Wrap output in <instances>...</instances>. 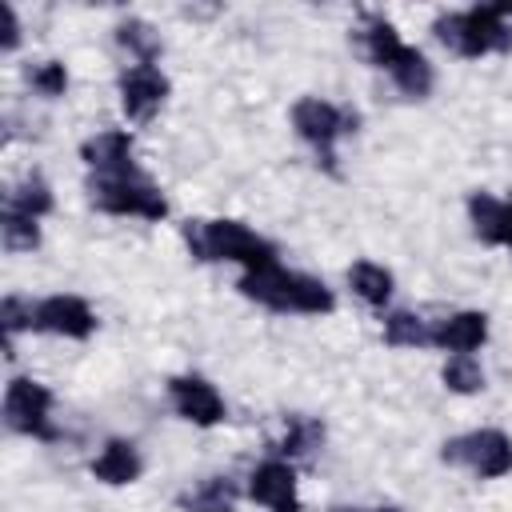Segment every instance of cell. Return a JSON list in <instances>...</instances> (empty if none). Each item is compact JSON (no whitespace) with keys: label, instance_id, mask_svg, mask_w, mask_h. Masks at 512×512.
<instances>
[{"label":"cell","instance_id":"obj_1","mask_svg":"<svg viewBox=\"0 0 512 512\" xmlns=\"http://www.w3.org/2000/svg\"><path fill=\"white\" fill-rule=\"evenodd\" d=\"M436 40L468 60H480L488 52H508L512 48V0L504 4H476L468 12H444L432 24Z\"/></svg>","mask_w":512,"mask_h":512},{"label":"cell","instance_id":"obj_2","mask_svg":"<svg viewBox=\"0 0 512 512\" xmlns=\"http://www.w3.org/2000/svg\"><path fill=\"white\" fill-rule=\"evenodd\" d=\"M240 292L264 308H276V312H304V316H320V312H332L336 308V296L324 280L316 276H304V272H288L280 264H268V268H252L240 276Z\"/></svg>","mask_w":512,"mask_h":512},{"label":"cell","instance_id":"obj_3","mask_svg":"<svg viewBox=\"0 0 512 512\" xmlns=\"http://www.w3.org/2000/svg\"><path fill=\"white\" fill-rule=\"evenodd\" d=\"M184 244L196 260H228V264H240L244 272L276 264V248L252 228H244L240 220H188Z\"/></svg>","mask_w":512,"mask_h":512},{"label":"cell","instance_id":"obj_4","mask_svg":"<svg viewBox=\"0 0 512 512\" xmlns=\"http://www.w3.org/2000/svg\"><path fill=\"white\" fill-rule=\"evenodd\" d=\"M88 200L100 212H112V216H140V220H164L168 216L164 192L152 180H144L140 172H128V176H92L88 180Z\"/></svg>","mask_w":512,"mask_h":512},{"label":"cell","instance_id":"obj_5","mask_svg":"<svg viewBox=\"0 0 512 512\" xmlns=\"http://www.w3.org/2000/svg\"><path fill=\"white\" fill-rule=\"evenodd\" d=\"M292 128H296V136H300L304 144L316 148V156L324 160V168H332V164H336V152H332V148H336V140H340L344 132H356V116H352L348 108L332 104V100L304 96V100L292 104Z\"/></svg>","mask_w":512,"mask_h":512},{"label":"cell","instance_id":"obj_6","mask_svg":"<svg viewBox=\"0 0 512 512\" xmlns=\"http://www.w3.org/2000/svg\"><path fill=\"white\" fill-rule=\"evenodd\" d=\"M440 460L444 464H464L480 480H496V476H508L512 472V440L500 428H476L468 436L444 440Z\"/></svg>","mask_w":512,"mask_h":512},{"label":"cell","instance_id":"obj_7","mask_svg":"<svg viewBox=\"0 0 512 512\" xmlns=\"http://www.w3.org/2000/svg\"><path fill=\"white\" fill-rule=\"evenodd\" d=\"M4 424L20 436L56 440L52 428V392L32 376H12L4 388Z\"/></svg>","mask_w":512,"mask_h":512},{"label":"cell","instance_id":"obj_8","mask_svg":"<svg viewBox=\"0 0 512 512\" xmlns=\"http://www.w3.org/2000/svg\"><path fill=\"white\" fill-rule=\"evenodd\" d=\"M164 96H168V76L156 64H132L120 72V108L128 120H136V124L152 120L160 112Z\"/></svg>","mask_w":512,"mask_h":512},{"label":"cell","instance_id":"obj_9","mask_svg":"<svg viewBox=\"0 0 512 512\" xmlns=\"http://www.w3.org/2000/svg\"><path fill=\"white\" fill-rule=\"evenodd\" d=\"M168 400L176 416H184L196 428H212L224 420V400L204 376H172L168 380Z\"/></svg>","mask_w":512,"mask_h":512},{"label":"cell","instance_id":"obj_10","mask_svg":"<svg viewBox=\"0 0 512 512\" xmlns=\"http://www.w3.org/2000/svg\"><path fill=\"white\" fill-rule=\"evenodd\" d=\"M36 332H52L64 340H88L96 332V312L80 296H48L36 304Z\"/></svg>","mask_w":512,"mask_h":512},{"label":"cell","instance_id":"obj_11","mask_svg":"<svg viewBox=\"0 0 512 512\" xmlns=\"http://www.w3.org/2000/svg\"><path fill=\"white\" fill-rule=\"evenodd\" d=\"M248 496L264 504L268 512H300V492H296V472L288 460H264L248 476Z\"/></svg>","mask_w":512,"mask_h":512},{"label":"cell","instance_id":"obj_12","mask_svg":"<svg viewBox=\"0 0 512 512\" xmlns=\"http://www.w3.org/2000/svg\"><path fill=\"white\" fill-rule=\"evenodd\" d=\"M80 160L96 176H128V172H136V164H132V136L124 128H104V132L88 136L80 144Z\"/></svg>","mask_w":512,"mask_h":512},{"label":"cell","instance_id":"obj_13","mask_svg":"<svg viewBox=\"0 0 512 512\" xmlns=\"http://www.w3.org/2000/svg\"><path fill=\"white\" fill-rule=\"evenodd\" d=\"M488 340V316L484 312H452L432 328V344L456 356H472Z\"/></svg>","mask_w":512,"mask_h":512},{"label":"cell","instance_id":"obj_14","mask_svg":"<svg viewBox=\"0 0 512 512\" xmlns=\"http://www.w3.org/2000/svg\"><path fill=\"white\" fill-rule=\"evenodd\" d=\"M468 220H472V232L484 244L512 248V204L508 200H496L488 192H472L468 196Z\"/></svg>","mask_w":512,"mask_h":512},{"label":"cell","instance_id":"obj_15","mask_svg":"<svg viewBox=\"0 0 512 512\" xmlns=\"http://www.w3.org/2000/svg\"><path fill=\"white\" fill-rule=\"evenodd\" d=\"M356 40H360V52L368 56V64H376V68H384V72H388V68L396 64V56L408 48V44L400 40L396 24H392V20H384V16H376V12H368V16H364V24H360Z\"/></svg>","mask_w":512,"mask_h":512},{"label":"cell","instance_id":"obj_16","mask_svg":"<svg viewBox=\"0 0 512 512\" xmlns=\"http://www.w3.org/2000/svg\"><path fill=\"white\" fill-rule=\"evenodd\" d=\"M320 444H324V424L296 412V416H284V428L272 440V452L292 464V460H312Z\"/></svg>","mask_w":512,"mask_h":512},{"label":"cell","instance_id":"obj_17","mask_svg":"<svg viewBox=\"0 0 512 512\" xmlns=\"http://www.w3.org/2000/svg\"><path fill=\"white\" fill-rule=\"evenodd\" d=\"M140 472H144V460H140V452H136L132 440H108L100 448V456L92 460V476L100 484H112V488L140 480Z\"/></svg>","mask_w":512,"mask_h":512},{"label":"cell","instance_id":"obj_18","mask_svg":"<svg viewBox=\"0 0 512 512\" xmlns=\"http://www.w3.org/2000/svg\"><path fill=\"white\" fill-rule=\"evenodd\" d=\"M184 512H236V484L228 476H208L176 500Z\"/></svg>","mask_w":512,"mask_h":512},{"label":"cell","instance_id":"obj_19","mask_svg":"<svg viewBox=\"0 0 512 512\" xmlns=\"http://www.w3.org/2000/svg\"><path fill=\"white\" fill-rule=\"evenodd\" d=\"M388 76L396 80V88L404 92V96H412V100H424L428 92H432V64H428V56L420 52V48H404L400 56H396V64L388 68Z\"/></svg>","mask_w":512,"mask_h":512},{"label":"cell","instance_id":"obj_20","mask_svg":"<svg viewBox=\"0 0 512 512\" xmlns=\"http://www.w3.org/2000/svg\"><path fill=\"white\" fill-rule=\"evenodd\" d=\"M348 284H352V292H356L364 304H372V308H384V304L392 300V288H396L392 272H388L384 264H372V260H356V264L348 268Z\"/></svg>","mask_w":512,"mask_h":512},{"label":"cell","instance_id":"obj_21","mask_svg":"<svg viewBox=\"0 0 512 512\" xmlns=\"http://www.w3.org/2000/svg\"><path fill=\"white\" fill-rule=\"evenodd\" d=\"M52 184L40 176V172H28L20 184H12V192H8V204L4 208H12V212H24V216H32V220H40V216H48L52 212Z\"/></svg>","mask_w":512,"mask_h":512},{"label":"cell","instance_id":"obj_22","mask_svg":"<svg viewBox=\"0 0 512 512\" xmlns=\"http://www.w3.org/2000/svg\"><path fill=\"white\" fill-rule=\"evenodd\" d=\"M384 344H392V348H420V344H432V328L424 324V316L400 308V312L384 316Z\"/></svg>","mask_w":512,"mask_h":512},{"label":"cell","instance_id":"obj_23","mask_svg":"<svg viewBox=\"0 0 512 512\" xmlns=\"http://www.w3.org/2000/svg\"><path fill=\"white\" fill-rule=\"evenodd\" d=\"M116 40L124 52L136 56V64H156L160 60V32L148 20H124L116 28Z\"/></svg>","mask_w":512,"mask_h":512},{"label":"cell","instance_id":"obj_24","mask_svg":"<svg viewBox=\"0 0 512 512\" xmlns=\"http://www.w3.org/2000/svg\"><path fill=\"white\" fill-rule=\"evenodd\" d=\"M440 380H444L448 392H456V396H472V392L484 388V368H480L476 356H448V364L440 368Z\"/></svg>","mask_w":512,"mask_h":512},{"label":"cell","instance_id":"obj_25","mask_svg":"<svg viewBox=\"0 0 512 512\" xmlns=\"http://www.w3.org/2000/svg\"><path fill=\"white\" fill-rule=\"evenodd\" d=\"M0 236H4V248H8V252H32V248H40V220L4 208V216H0Z\"/></svg>","mask_w":512,"mask_h":512},{"label":"cell","instance_id":"obj_26","mask_svg":"<svg viewBox=\"0 0 512 512\" xmlns=\"http://www.w3.org/2000/svg\"><path fill=\"white\" fill-rule=\"evenodd\" d=\"M0 328H4V356H16L12 340H16V332L36 328V304H28L20 296H4L0 300Z\"/></svg>","mask_w":512,"mask_h":512},{"label":"cell","instance_id":"obj_27","mask_svg":"<svg viewBox=\"0 0 512 512\" xmlns=\"http://www.w3.org/2000/svg\"><path fill=\"white\" fill-rule=\"evenodd\" d=\"M28 84H32V92H36V96L56 100V96H64V92H68V72H64V64H60V60H44V64L28 68Z\"/></svg>","mask_w":512,"mask_h":512},{"label":"cell","instance_id":"obj_28","mask_svg":"<svg viewBox=\"0 0 512 512\" xmlns=\"http://www.w3.org/2000/svg\"><path fill=\"white\" fill-rule=\"evenodd\" d=\"M0 20H4V32H0V48L12 52L20 44V20H16V8L12 4H0Z\"/></svg>","mask_w":512,"mask_h":512},{"label":"cell","instance_id":"obj_29","mask_svg":"<svg viewBox=\"0 0 512 512\" xmlns=\"http://www.w3.org/2000/svg\"><path fill=\"white\" fill-rule=\"evenodd\" d=\"M380 512H400V508H380Z\"/></svg>","mask_w":512,"mask_h":512},{"label":"cell","instance_id":"obj_30","mask_svg":"<svg viewBox=\"0 0 512 512\" xmlns=\"http://www.w3.org/2000/svg\"><path fill=\"white\" fill-rule=\"evenodd\" d=\"M508 204H512V196H508Z\"/></svg>","mask_w":512,"mask_h":512}]
</instances>
